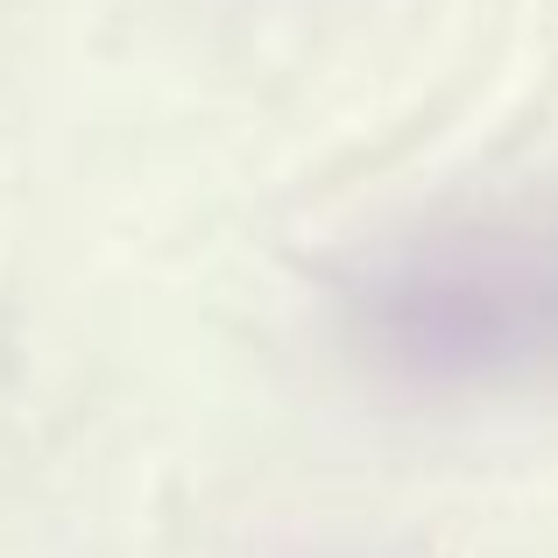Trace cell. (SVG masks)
Segmentation results:
<instances>
[{"label": "cell", "mask_w": 558, "mask_h": 558, "mask_svg": "<svg viewBox=\"0 0 558 558\" xmlns=\"http://www.w3.org/2000/svg\"><path fill=\"white\" fill-rule=\"evenodd\" d=\"M368 326L417 381L558 375V219L545 233H452L375 283Z\"/></svg>", "instance_id": "1"}]
</instances>
